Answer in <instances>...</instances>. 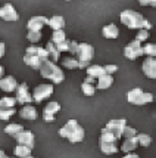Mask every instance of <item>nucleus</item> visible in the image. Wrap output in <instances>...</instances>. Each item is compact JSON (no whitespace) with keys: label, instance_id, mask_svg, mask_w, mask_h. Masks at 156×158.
<instances>
[{"label":"nucleus","instance_id":"f257e3e1","mask_svg":"<svg viewBox=\"0 0 156 158\" xmlns=\"http://www.w3.org/2000/svg\"><path fill=\"white\" fill-rule=\"evenodd\" d=\"M119 19H121L122 24H124L125 27H128L130 30H140V28L150 30V28H152V24H150L142 14L134 12V10H130V9L122 10L121 15H119Z\"/></svg>","mask_w":156,"mask_h":158},{"label":"nucleus","instance_id":"f03ea898","mask_svg":"<svg viewBox=\"0 0 156 158\" xmlns=\"http://www.w3.org/2000/svg\"><path fill=\"white\" fill-rule=\"evenodd\" d=\"M49 61L47 52L44 48L40 46H28L25 49V56H24V64L31 67L33 69H40L43 62Z\"/></svg>","mask_w":156,"mask_h":158},{"label":"nucleus","instance_id":"7ed1b4c3","mask_svg":"<svg viewBox=\"0 0 156 158\" xmlns=\"http://www.w3.org/2000/svg\"><path fill=\"white\" fill-rule=\"evenodd\" d=\"M59 135H61L63 139H68L71 143H78V142H81L82 139H84L86 131H84V129L78 124L77 120H69L68 123H65L61 127Z\"/></svg>","mask_w":156,"mask_h":158},{"label":"nucleus","instance_id":"20e7f679","mask_svg":"<svg viewBox=\"0 0 156 158\" xmlns=\"http://www.w3.org/2000/svg\"><path fill=\"white\" fill-rule=\"evenodd\" d=\"M69 52L72 53L75 59H78L80 62H86V64H90L91 59L94 58V48L88 43H77V41L71 40Z\"/></svg>","mask_w":156,"mask_h":158},{"label":"nucleus","instance_id":"39448f33","mask_svg":"<svg viewBox=\"0 0 156 158\" xmlns=\"http://www.w3.org/2000/svg\"><path fill=\"white\" fill-rule=\"evenodd\" d=\"M38 71H40V74H41L43 78H46V80H52V83H54V84H61V83L65 80V74H63V71H62V69L52 61L43 62Z\"/></svg>","mask_w":156,"mask_h":158},{"label":"nucleus","instance_id":"423d86ee","mask_svg":"<svg viewBox=\"0 0 156 158\" xmlns=\"http://www.w3.org/2000/svg\"><path fill=\"white\" fill-rule=\"evenodd\" d=\"M155 99V96L149 93V92H143L140 87H136V89H131L127 93V101L133 105H146V103H150Z\"/></svg>","mask_w":156,"mask_h":158},{"label":"nucleus","instance_id":"0eeeda50","mask_svg":"<svg viewBox=\"0 0 156 158\" xmlns=\"http://www.w3.org/2000/svg\"><path fill=\"white\" fill-rule=\"evenodd\" d=\"M15 101L16 103H31L33 102V95L30 93V89H28V84L27 83H21L16 86L15 89Z\"/></svg>","mask_w":156,"mask_h":158},{"label":"nucleus","instance_id":"6e6552de","mask_svg":"<svg viewBox=\"0 0 156 158\" xmlns=\"http://www.w3.org/2000/svg\"><path fill=\"white\" fill-rule=\"evenodd\" d=\"M52 95H53V84H38L33 92V101L40 103Z\"/></svg>","mask_w":156,"mask_h":158},{"label":"nucleus","instance_id":"1a4fd4ad","mask_svg":"<svg viewBox=\"0 0 156 158\" xmlns=\"http://www.w3.org/2000/svg\"><path fill=\"white\" fill-rule=\"evenodd\" d=\"M143 55V49H142V43L137 40H133L130 41L128 44L125 46L124 49V56L130 59V61H134L137 58H140Z\"/></svg>","mask_w":156,"mask_h":158},{"label":"nucleus","instance_id":"9d476101","mask_svg":"<svg viewBox=\"0 0 156 158\" xmlns=\"http://www.w3.org/2000/svg\"><path fill=\"white\" fill-rule=\"evenodd\" d=\"M0 18L7 22H15L19 19V14L16 12V9L14 7L12 3H6L0 7Z\"/></svg>","mask_w":156,"mask_h":158},{"label":"nucleus","instance_id":"9b49d317","mask_svg":"<svg viewBox=\"0 0 156 158\" xmlns=\"http://www.w3.org/2000/svg\"><path fill=\"white\" fill-rule=\"evenodd\" d=\"M127 126V121L124 120V118H119V120H110L108 124H106V130L110 131L114 136L116 138V140L118 139L122 138V129Z\"/></svg>","mask_w":156,"mask_h":158},{"label":"nucleus","instance_id":"f8f14e48","mask_svg":"<svg viewBox=\"0 0 156 158\" xmlns=\"http://www.w3.org/2000/svg\"><path fill=\"white\" fill-rule=\"evenodd\" d=\"M15 140H16V145H24V146H28V148H34V133L30 130H24L19 131L18 135L14 136Z\"/></svg>","mask_w":156,"mask_h":158},{"label":"nucleus","instance_id":"ddd939ff","mask_svg":"<svg viewBox=\"0 0 156 158\" xmlns=\"http://www.w3.org/2000/svg\"><path fill=\"white\" fill-rule=\"evenodd\" d=\"M61 111V103L58 102H49L44 110H43V120L46 123H53L54 118H56V114Z\"/></svg>","mask_w":156,"mask_h":158},{"label":"nucleus","instance_id":"4468645a","mask_svg":"<svg viewBox=\"0 0 156 158\" xmlns=\"http://www.w3.org/2000/svg\"><path fill=\"white\" fill-rule=\"evenodd\" d=\"M143 73L147 78H156V59L155 56H147L144 61H143Z\"/></svg>","mask_w":156,"mask_h":158},{"label":"nucleus","instance_id":"2eb2a0df","mask_svg":"<svg viewBox=\"0 0 156 158\" xmlns=\"http://www.w3.org/2000/svg\"><path fill=\"white\" fill-rule=\"evenodd\" d=\"M44 25H47V18L46 16H33L27 22L28 31H41Z\"/></svg>","mask_w":156,"mask_h":158},{"label":"nucleus","instance_id":"dca6fc26","mask_svg":"<svg viewBox=\"0 0 156 158\" xmlns=\"http://www.w3.org/2000/svg\"><path fill=\"white\" fill-rule=\"evenodd\" d=\"M16 86H18V81H16V78L14 76H7L0 78V90L2 92L12 93V92H15Z\"/></svg>","mask_w":156,"mask_h":158},{"label":"nucleus","instance_id":"f3484780","mask_svg":"<svg viewBox=\"0 0 156 158\" xmlns=\"http://www.w3.org/2000/svg\"><path fill=\"white\" fill-rule=\"evenodd\" d=\"M62 65H63V68L77 69V68H87L90 64L80 62L78 59H75L74 56H66V58H63V59H62Z\"/></svg>","mask_w":156,"mask_h":158},{"label":"nucleus","instance_id":"a211bd4d","mask_svg":"<svg viewBox=\"0 0 156 158\" xmlns=\"http://www.w3.org/2000/svg\"><path fill=\"white\" fill-rule=\"evenodd\" d=\"M19 117L24 118V120H30V121H34L35 118H37V110H35L33 105H24L19 111Z\"/></svg>","mask_w":156,"mask_h":158},{"label":"nucleus","instance_id":"6ab92c4d","mask_svg":"<svg viewBox=\"0 0 156 158\" xmlns=\"http://www.w3.org/2000/svg\"><path fill=\"white\" fill-rule=\"evenodd\" d=\"M99 148H100V151H102L105 155H112V154H116V152H118L116 142H108V140L99 139Z\"/></svg>","mask_w":156,"mask_h":158},{"label":"nucleus","instance_id":"aec40b11","mask_svg":"<svg viewBox=\"0 0 156 158\" xmlns=\"http://www.w3.org/2000/svg\"><path fill=\"white\" fill-rule=\"evenodd\" d=\"M96 83H97V89L106 90L114 84V77L110 76V74H103L102 77H99V78L96 80Z\"/></svg>","mask_w":156,"mask_h":158},{"label":"nucleus","instance_id":"412c9836","mask_svg":"<svg viewBox=\"0 0 156 158\" xmlns=\"http://www.w3.org/2000/svg\"><path fill=\"white\" fill-rule=\"evenodd\" d=\"M47 25L52 28L53 31H56V30H63V27H65V18L61 16V15L52 16L50 19H47Z\"/></svg>","mask_w":156,"mask_h":158},{"label":"nucleus","instance_id":"4be33fe9","mask_svg":"<svg viewBox=\"0 0 156 158\" xmlns=\"http://www.w3.org/2000/svg\"><path fill=\"white\" fill-rule=\"evenodd\" d=\"M102 34L105 39H116L119 35V30L115 24H108L102 28Z\"/></svg>","mask_w":156,"mask_h":158},{"label":"nucleus","instance_id":"5701e85b","mask_svg":"<svg viewBox=\"0 0 156 158\" xmlns=\"http://www.w3.org/2000/svg\"><path fill=\"white\" fill-rule=\"evenodd\" d=\"M46 52H47V58H49V61H52V62H56L59 61V56H61V53H59V50L56 49V46H54L52 41H49L47 44H46Z\"/></svg>","mask_w":156,"mask_h":158},{"label":"nucleus","instance_id":"b1692460","mask_svg":"<svg viewBox=\"0 0 156 158\" xmlns=\"http://www.w3.org/2000/svg\"><path fill=\"white\" fill-rule=\"evenodd\" d=\"M137 146H138V142H137L136 136H134V138H128L124 140V143H122V146H121V151L125 152V154H130V152L136 151Z\"/></svg>","mask_w":156,"mask_h":158},{"label":"nucleus","instance_id":"393cba45","mask_svg":"<svg viewBox=\"0 0 156 158\" xmlns=\"http://www.w3.org/2000/svg\"><path fill=\"white\" fill-rule=\"evenodd\" d=\"M86 71H87V76L93 77V78H99V77H102L103 74H106L105 73V68L103 67H100V65H88L87 68H86Z\"/></svg>","mask_w":156,"mask_h":158},{"label":"nucleus","instance_id":"a878e982","mask_svg":"<svg viewBox=\"0 0 156 158\" xmlns=\"http://www.w3.org/2000/svg\"><path fill=\"white\" fill-rule=\"evenodd\" d=\"M31 148H28V146H24V145H16L14 149V154L16 155L18 158H24V157H28V155H31Z\"/></svg>","mask_w":156,"mask_h":158},{"label":"nucleus","instance_id":"bb28decb","mask_svg":"<svg viewBox=\"0 0 156 158\" xmlns=\"http://www.w3.org/2000/svg\"><path fill=\"white\" fill-rule=\"evenodd\" d=\"M22 130H24V126H21V124H18V123H12L5 127V133H6V135H10V136H15V135H18V133Z\"/></svg>","mask_w":156,"mask_h":158},{"label":"nucleus","instance_id":"cd10ccee","mask_svg":"<svg viewBox=\"0 0 156 158\" xmlns=\"http://www.w3.org/2000/svg\"><path fill=\"white\" fill-rule=\"evenodd\" d=\"M63 40H66V33H65L63 30H56V31H53L52 40H50L53 44H59V43H62Z\"/></svg>","mask_w":156,"mask_h":158},{"label":"nucleus","instance_id":"c85d7f7f","mask_svg":"<svg viewBox=\"0 0 156 158\" xmlns=\"http://www.w3.org/2000/svg\"><path fill=\"white\" fill-rule=\"evenodd\" d=\"M136 138H137V142H138V145H142V146H149L150 143H152V140L153 139L150 138L149 135H146V133H138V135H136Z\"/></svg>","mask_w":156,"mask_h":158},{"label":"nucleus","instance_id":"c756f323","mask_svg":"<svg viewBox=\"0 0 156 158\" xmlns=\"http://www.w3.org/2000/svg\"><path fill=\"white\" fill-rule=\"evenodd\" d=\"M15 105H16L15 98H12V96L0 98V108H14Z\"/></svg>","mask_w":156,"mask_h":158},{"label":"nucleus","instance_id":"7c9ffc66","mask_svg":"<svg viewBox=\"0 0 156 158\" xmlns=\"http://www.w3.org/2000/svg\"><path fill=\"white\" fill-rule=\"evenodd\" d=\"M15 108H0V120L3 121H7L10 117L15 115Z\"/></svg>","mask_w":156,"mask_h":158},{"label":"nucleus","instance_id":"2f4dec72","mask_svg":"<svg viewBox=\"0 0 156 158\" xmlns=\"http://www.w3.org/2000/svg\"><path fill=\"white\" fill-rule=\"evenodd\" d=\"M81 90H82V93H84L86 96H93V95L96 93L94 84H90V83H86V81H82Z\"/></svg>","mask_w":156,"mask_h":158},{"label":"nucleus","instance_id":"473e14b6","mask_svg":"<svg viewBox=\"0 0 156 158\" xmlns=\"http://www.w3.org/2000/svg\"><path fill=\"white\" fill-rule=\"evenodd\" d=\"M142 49H143V55H146V56H156V44H155V43L144 44V46H142Z\"/></svg>","mask_w":156,"mask_h":158},{"label":"nucleus","instance_id":"72a5a7b5","mask_svg":"<svg viewBox=\"0 0 156 158\" xmlns=\"http://www.w3.org/2000/svg\"><path fill=\"white\" fill-rule=\"evenodd\" d=\"M149 39V30H144V28H140V30H137V34H136V39L134 40L137 41H144Z\"/></svg>","mask_w":156,"mask_h":158},{"label":"nucleus","instance_id":"f704fd0d","mask_svg":"<svg viewBox=\"0 0 156 158\" xmlns=\"http://www.w3.org/2000/svg\"><path fill=\"white\" fill-rule=\"evenodd\" d=\"M27 39L31 41V43H38V41L41 40V31H28Z\"/></svg>","mask_w":156,"mask_h":158},{"label":"nucleus","instance_id":"c9c22d12","mask_svg":"<svg viewBox=\"0 0 156 158\" xmlns=\"http://www.w3.org/2000/svg\"><path fill=\"white\" fill-rule=\"evenodd\" d=\"M137 135V130L134 129V127H128V126H125L124 129H122V136L125 139H128V138H134Z\"/></svg>","mask_w":156,"mask_h":158},{"label":"nucleus","instance_id":"e433bc0d","mask_svg":"<svg viewBox=\"0 0 156 158\" xmlns=\"http://www.w3.org/2000/svg\"><path fill=\"white\" fill-rule=\"evenodd\" d=\"M56 46V49L59 50V53H62V52H69V48H71V40H63L62 43H59V44H54Z\"/></svg>","mask_w":156,"mask_h":158},{"label":"nucleus","instance_id":"4c0bfd02","mask_svg":"<svg viewBox=\"0 0 156 158\" xmlns=\"http://www.w3.org/2000/svg\"><path fill=\"white\" fill-rule=\"evenodd\" d=\"M103 68H105V73H106V74H110V76H112L114 73H116L118 67H116V65H105Z\"/></svg>","mask_w":156,"mask_h":158},{"label":"nucleus","instance_id":"58836bf2","mask_svg":"<svg viewBox=\"0 0 156 158\" xmlns=\"http://www.w3.org/2000/svg\"><path fill=\"white\" fill-rule=\"evenodd\" d=\"M138 3L142 6H152V7L156 6V0H138Z\"/></svg>","mask_w":156,"mask_h":158},{"label":"nucleus","instance_id":"ea45409f","mask_svg":"<svg viewBox=\"0 0 156 158\" xmlns=\"http://www.w3.org/2000/svg\"><path fill=\"white\" fill-rule=\"evenodd\" d=\"M5 50H6V46H5V43L0 40V59L5 56Z\"/></svg>","mask_w":156,"mask_h":158},{"label":"nucleus","instance_id":"a19ab883","mask_svg":"<svg viewBox=\"0 0 156 158\" xmlns=\"http://www.w3.org/2000/svg\"><path fill=\"white\" fill-rule=\"evenodd\" d=\"M84 81H86V83H90V84H94V83H96V78H93V77L87 76L86 78H84Z\"/></svg>","mask_w":156,"mask_h":158},{"label":"nucleus","instance_id":"79ce46f5","mask_svg":"<svg viewBox=\"0 0 156 158\" xmlns=\"http://www.w3.org/2000/svg\"><path fill=\"white\" fill-rule=\"evenodd\" d=\"M122 158H140L137 154H133V152H130V154H125V157H122Z\"/></svg>","mask_w":156,"mask_h":158},{"label":"nucleus","instance_id":"37998d69","mask_svg":"<svg viewBox=\"0 0 156 158\" xmlns=\"http://www.w3.org/2000/svg\"><path fill=\"white\" fill-rule=\"evenodd\" d=\"M0 158H12V157H7L6 154H5V151H3V149H0Z\"/></svg>","mask_w":156,"mask_h":158},{"label":"nucleus","instance_id":"c03bdc74","mask_svg":"<svg viewBox=\"0 0 156 158\" xmlns=\"http://www.w3.org/2000/svg\"><path fill=\"white\" fill-rule=\"evenodd\" d=\"M3 74H5V68H3V67L0 65V78L3 77Z\"/></svg>","mask_w":156,"mask_h":158},{"label":"nucleus","instance_id":"a18cd8bd","mask_svg":"<svg viewBox=\"0 0 156 158\" xmlns=\"http://www.w3.org/2000/svg\"><path fill=\"white\" fill-rule=\"evenodd\" d=\"M24 158H34L33 155H28V157H24Z\"/></svg>","mask_w":156,"mask_h":158},{"label":"nucleus","instance_id":"49530a36","mask_svg":"<svg viewBox=\"0 0 156 158\" xmlns=\"http://www.w3.org/2000/svg\"><path fill=\"white\" fill-rule=\"evenodd\" d=\"M66 2H71V0H66Z\"/></svg>","mask_w":156,"mask_h":158}]
</instances>
